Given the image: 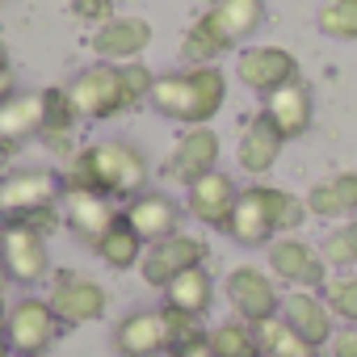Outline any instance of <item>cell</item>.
<instances>
[{"instance_id": "cell-1", "label": "cell", "mask_w": 357, "mask_h": 357, "mask_svg": "<svg viewBox=\"0 0 357 357\" xmlns=\"http://www.w3.org/2000/svg\"><path fill=\"white\" fill-rule=\"evenodd\" d=\"M63 190L105 194V198H135L147 190V155L130 139H101L72 155L63 172Z\"/></svg>"}, {"instance_id": "cell-2", "label": "cell", "mask_w": 357, "mask_h": 357, "mask_svg": "<svg viewBox=\"0 0 357 357\" xmlns=\"http://www.w3.org/2000/svg\"><path fill=\"white\" fill-rule=\"evenodd\" d=\"M227 101V76L219 63H185L172 72H155L151 109L181 122V126H211Z\"/></svg>"}, {"instance_id": "cell-3", "label": "cell", "mask_w": 357, "mask_h": 357, "mask_svg": "<svg viewBox=\"0 0 357 357\" xmlns=\"http://www.w3.org/2000/svg\"><path fill=\"white\" fill-rule=\"evenodd\" d=\"M68 101L76 109V118L84 122H105L118 114H130L126 101V84H122V63H89L72 76L68 84Z\"/></svg>"}, {"instance_id": "cell-4", "label": "cell", "mask_w": 357, "mask_h": 357, "mask_svg": "<svg viewBox=\"0 0 357 357\" xmlns=\"http://www.w3.org/2000/svg\"><path fill=\"white\" fill-rule=\"evenodd\" d=\"M223 294H227V307L236 311V319L244 324H265L282 311V290H278V278L261 265H236L223 282Z\"/></svg>"}, {"instance_id": "cell-5", "label": "cell", "mask_w": 357, "mask_h": 357, "mask_svg": "<svg viewBox=\"0 0 357 357\" xmlns=\"http://www.w3.org/2000/svg\"><path fill=\"white\" fill-rule=\"evenodd\" d=\"M63 202V172L13 168L0 181V219H22L30 211H51Z\"/></svg>"}, {"instance_id": "cell-6", "label": "cell", "mask_w": 357, "mask_h": 357, "mask_svg": "<svg viewBox=\"0 0 357 357\" xmlns=\"http://www.w3.org/2000/svg\"><path fill=\"white\" fill-rule=\"evenodd\" d=\"M265 269L286 290H324L328 282V261L319 257V248H311L298 236H278L265 248Z\"/></svg>"}, {"instance_id": "cell-7", "label": "cell", "mask_w": 357, "mask_h": 357, "mask_svg": "<svg viewBox=\"0 0 357 357\" xmlns=\"http://www.w3.org/2000/svg\"><path fill=\"white\" fill-rule=\"evenodd\" d=\"M206 240L194 236V231H172L155 244H147L143 261H139V278L151 286V290H164L172 278H181L185 269L194 265H206Z\"/></svg>"}, {"instance_id": "cell-8", "label": "cell", "mask_w": 357, "mask_h": 357, "mask_svg": "<svg viewBox=\"0 0 357 357\" xmlns=\"http://www.w3.org/2000/svg\"><path fill=\"white\" fill-rule=\"evenodd\" d=\"M0 261H5V278L17 286H38L51 273V252L47 236L22 227V223H0Z\"/></svg>"}, {"instance_id": "cell-9", "label": "cell", "mask_w": 357, "mask_h": 357, "mask_svg": "<svg viewBox=\"0 0 357 357\" xmlns=\"http://www.w3.org/2000/svg\"><path fill=\"white\" fill-rule=\"evenodd\" d=\"M236 80L252 93L269 97L273 89L303 80V68H298V55L286 47H240L236 51Z\"/></svg>"}, {"instance_id": "cell-10", "label": "cell", "mask_w": 357, "mask_h": 357, "mask_svg": "<svg viewBox=\"0 0 357 357\" xmlns=\"http://www.w3.org/2000/svg\"><path fill=\"white\" fill-rule=\"evenodd\" d=\"M5 336H9L17 357H43L59 336V315L51 311L47 298H34V294L17 298L9 307V319H5Z\"/></svg>"}, {"instance_id": "cell-11", "label": "cell", "mask_w": 357, "mask_h": 357, "mask_svg": "<svg viewBox=\"0 0 357 357\" xmlns=\"http://www.w3.org/2000/svg\"><path fill=\"white\" fill-rule=\"evenodd\" d=\"M51 311L59 315V324H97L109 307V294L101 282L80 278V273H55L51 278Z\"/></svg>"}, {"instance_id": "cell-12", "label": "cell", "mask_w": 357, "mask_h": 357, "mask_svg": "<svg viewBox=\"0 0 357 357\" xmlns=\"http://www.w3.org/2000/svg\"><path fill=\"white\" fill-rule=\"evenodd\" d=\"M219 151H223V143H219V130L215 126H185L181 135H176L164 168H168L172 181L194 185L198 176H206V172L219 168Z\"/></svg>"}, {"instance_id": "cell-13", "label": "cell", "mask_w": 357, "mask_h": 357, "mask_svg": "<svg viewBox=\"0 0 357 357\" xmlns=\"http://www.w3.org/2000/svg\"><path fill=\"white\" fill-rule=\"evenodd\" d=\"M151 43H155L151 22L130 17V13H114L109 22H101V26L93 30V43H89V47L97 51L101 63H135Z\"/></svg>"}, {"instance_id": "cell-14", "label": "cell", "mask_w": 357, "mask_h": 357, "mask_svg": "<svg viewBox=\"0 0 357 357\" xmlns=\"http://www.w3.org/2000/svg\"><path fill=\"white\" fill-rule=\"evenodd\" d=\"M236 198H240V185L223 168L198 176L194 185H185V211L202 223V227H215V231H227L231 223V211H236Z\"/></svg>"}, {"instance_id": "cell-15", "label": "cell", "mask_w": 357, "mask_h": 357, "mask_svg": "<svg viewBox=\"0 0 357 357\" xmlns=\"http://www.w3.org/2000/svg\"><path fill=\"white\" fill-rule=\"evenodd\" d=\"M227 236H231L240 248H269V244L278 240V223H273L269 190H265V185L240 190L236 211H231V223H227Z\"/></svg>"}, {"instance_id": "cell-16", "label": "cell", "mask_w": 357, "mask_h": 357, "mask_svg": "<svg viewBox=\"0 0 357 357\" xmlns=\"http://www.w3.org/2000/svg\"><path fill=\"white\" fill-rule=\"evenodd\" d=\"M278 315H282L307 344H315V349L332 344V336H336V315L328 311V303H324L319 290H286Z\"/></svg>"}, {"instance_id": "cell-17", "label": "cell", "mask_w": 357, "mask_h": 357, "mask_svg": "<svg viewBox=\"0 0 357 357\" xmlns=\"http://www.w3.org/2000/svg\"><path fill=\"white\" fill-rule=\"evenodd\" d=\"M261 114L278 126V135L290 143V139H303L315 122V101H311V89L303 80L294 84H282L273 89L269 97H261Z\"/></svg>"}, {"instance_id": "cell-18", "label": "cell", "mask_w": 357, "mask_h": 357, "mask_svg": "<svg viewBox=\"0 0 357 357\" xmlns=\"http://www.w3.org/2000/svg\"><path fill=\"white\" fill-rule=\"evenodd\" d=\"M122 219H126L147 244H155V240H164V236H172V231H181V206H176L168 194H160V190H143V194L126 198Z\"/></svg>"}, {"instance_id": "cell-19", "label": "cell", "mask_w": 357, "mask_h": 357, "mask_svg": "<svg viewBox=\"0 0 357 357\" xmlns=\"http://www.w3.org/2000/svg\"><path fill=\"white\" fill-rule=\"evenodd\" d=\"M282 147H286V139L278 135V126H273L265 114H257V118H248V122L240 126L236 164H240V172H248V176H265V172H273V164L282 160Z\"/></svg>"}, {"instance_id": "cell-20", "label": "cell", "mask_w": 357, "mask_h": 357, "mask_svg": "<svg viewBox=\"0 0 357 357\" xmlns=\"http://www.w3.org/2000/svg\"><path fill=\"white\" fill-rule=\"evenodd\" d=\"M59 211H63V227L72 236H80L84 244H97L105 236V227L122 215L114 206V198H105V194H80V190H63Z\"/></svg>"}, {"instance_id": "cell-21", "label": "cell", "mask_w": 357, "mask_h": 357, "mask_svg": "<svg viewBox=\"0 0 357 357\" xmlns=\"http://www.w3.org/2000/svg\"><path fill=\"white\" fill-rule=\"evenodd\" d=\"M114 353L118 357H168L164 315L160 311H130L114 324Z\"/></svg>"}, {"instance_id": "cell-22", "label": "cell", "mask_w": 357, "mask_h": 357, "mask_svg": "<svg viewBox=\"0 0 357 357\" xmlns=\"http://www.w3.org/2000/svg\"><path fill=\"white\" fill-rule=\"evenodd\" d=\"M307 211L315 219H332V223L357 219V168H344V172H332L324 181H315L307 194Z\"/></svg>"}, {"instance_id": "cell-23", "label": "cell", "mask_w": 357, "mask_h": 357, "mask_svg": "<svg viewBox=\"0 0 357 357\" xmlns=\"http://www.w3.org/2000/svg\"><path fill=\"white\" fill-rule=\"evenodd\" d=\"M30 135H43V93H13L0 101V143H26Z\"/></svg>"}, {"instance_id": "cell-24", "label": "cell", "mask_w": 357, "mask_h": 357, "mask_svg": "<svg viewBox=\"0 0 357 357\" xmlns=\"http://www.w3.org/2000/svg\"><path fill=\"white\" fill-rule=\"evenodd\" d=\"M227 51H236V43H231V34L219 26V17L206 9L190 30H185V38H181V59L185 63H219Z\"/></svg>"}, {"instance_id": "cell-25", "label": "cell", "mask_w": 357, "mask_h": 357, "mask_svg": "<svg viewBox=\"0 0 357 357\" xmlns=\"http://www.w3.org/2000/svg\"><path fill=\"white\" fill-rule=\"evenodd\" d=\"M93 252H97V261L101 265H109V269H139V261H143V252H147V240L118 215L109 227H105V236L93 244Z\"/></svg>"}, {"instance_id": "cell-26", "label": "cell", "mask_w": 357, "mask_h": 357, "mask_svg": "<svg viewBox=\"0 0 357 357\" xmlns=\"http://www.w3.org/2000/svg\"><path fill=\"white\" fill-rule=\"evenodd\" d=\"M164 303L202 319V315L211 311V303H215V278H211V269H206V265H194V269H185L181 278H172V282L164 286Z\"/></svg>"}, {"instance_id": "cell-27", "label": "cell", "mask_w": 357, "mask_h": 357, "mask_svg": "<svg viewBox=\"0 0 357 357\" xmlns=\"http://www.w3.org/2000/svg\"><path fill=\"white\" fill-rule=\"evenodd\" d=\"M211 13L219 17V26L231 34V43H248L261 26H265V0H215Z\"/></svg>"}, {"instance_id": "cell-28", "label": "cell", "mask_w": 357, "mask_h": 357, "mask_svg": "<svg viewBox=\"0 0 357 357\" xmlns=\"http://www.w3.org/2000/svg\"><path fill=\"white\" fill-rule=\"evenodd\" d=\"M206 349H211V357H261L257 328L236 319V315L215 324V328H206Z\"/></svg>"}, {"instance_id": "cell-29", "label": "cell", "mask_w": 357, "mask_h": 357, "mask_svg": "<svg viewBox=\"0 0 357 357\" xmlns=\"http://www.w3.org/2000/svg\"><path fill=\"white\" fill-rule=\"evenodd\" d=\"M257 344H261V357H319V349L307 344L282 315L257 324Z\"/></svg>"}, {"instance_id": "cell-30", "label": "cell", "mask_w": 357, "mask_h": 357, "mask_svg": "<svg viewBox=\"0 0 357 357\" xmlns=\"http://www.w3.org/2000/svg\"><path fill=\"white\" fill-rule=\"evenodd\" d=\"M160 315H164V336H168V357L172 353H185V349H198V344H206V328H202V319L198 315H190V311H176V307H160Z\"/></svg>"}, {"instance_id": "cell-31", "label": "cell", "mask_w": 357, "mask_h": 357, "mask_svg": "<svg viewBox=\"0 0 357 357\" xmlns=\"http://www.w3.org/2000/svg\"><path fill=\"white\" fill-rule=\"evenodd\" d=\"M319 257L328 261V269L353 273V269H357V219L336 223V227L319 240Z\"/></svg>"}, {"instance_id": "cell-32", "label": "cell", "mask_w": 357, "mask_h": 357, "mask_svg": "<svg viewBox=\"0 0 357 357\" xmlns=\"http://www.w3.org/2000/svg\"><path fill=\"white\" fill-rule=\"evenodd\" d=\"M315 26L332 43H357V0H324Z\"/></svg>"}, {"instance_id": "cell-33", "label": "cell", "mask_w": 357, "mask_h": 357, "mask_svg": "<svg viewBox=\"0 0 357 357\" xmlns=\"http://www.w3.org/2000/svg\"><path fill=\"white\" fill-rule=\"evenodd\" d=\"M324 303L328 311L344 324V328H357V273H336L324 282Z\"/></svg>"}, {"instance_id": "cell-34", "label": "cell", "mask_w": 357, "mask_h": 357, "mask_svg": "<svg viewBox=\"0 0 357 357\" xmlns=\"http://www.w3.org/2000/svg\"><path fill=\"white\" fill-rule=\"evenodd\" d=\"M269 190V211H273V223H278V236H298V227L307 223V198L290 194V190H278V185H265Z\"/></svg>"}, {"instance_id": "cell-35", "label": "cell", "mask_w": 357, "mask_h": 357, "mask_svg": "<svg viewBox=\"0 0 357 357\" xmlns=\"http://www.w3.org/2000/svg\"><path fill=\"white\" fill-rule=\"evenodd\" d=\"M76 122L80 118H76V109L68 101V89H43V135L63 139Z\"/></svg>"}, {"instance_id": "cell-36", "label": "cell", "mask_w": 357, "mask_h": 357, "mask_svg": "<svg viewBox=\"0 0 357 357\" xmlns=\"http://www.w3.org/2000/svg\"><path fill=\"white\" fill-rule=\"evenodd\" d=\"M122 84H126V101H130V109H139V105L151 101V84H155V76H151V68H143V63L135 59V63H122Z\"/></svg>"}, {"instance_id": "cell-37", "label": "cell", "mask_w": 357, "mask_h": 357, "mask_svg": "<svg viewBox=\"0 0 357 357\" xmlns=\"http://www.w3.org/2000/svg\"><path fill=\"white\" fill-rule=\"evenodd\" d=\"M72 13L84 17V22H109L114 17V0H72Z\"/></svg>"}, {"instance_id": "cell-38", "label": "cell", "mask_w": 357, "mask_h": 357, "mask_svg": "<svg viewBox=\"0 0 357 357\" xmlns=\"http://www.w3.org/2000/svg\"><path fill=\"white\" fill-rule=\"evenodd\" d=\"M328 349H332V357H357V328H336Z\"/></svg>"}, {"instance_id": "cell-39", "label": "cell", "mask_w": 357, "mask_h": 357, "mask_svg": "<svg viewBox=\"0 0 357 357\" xmlns=\"http://www.w3.org/2000/svg\"><path fill=\"white\" fill-rule=\"evenodd\" d=\"M17 93V76H13V68H0V101H9Z\"/></svg>"}, {"instance_id": "cell-40", "label": "cell", "mask_w": 357, "mask_h": 357, "mask_svg": "<svg viewBox=\"0 0 357 357\" xmlns=\"http://www.w3.org/2000/svg\"><path fill=\"white\" fill-rule=\"evenodd\" d=\"M172 357H211V349H206V344H198V349H185V353H172Z\"/></svg>"}, {"instance_id": "cell-41", "label": "cell", "mask_w": 357, "mask_h": 357, "mask_svg": "<svg viewBox=\"0 0 357 357\" xmlns=\"http://www.w3.org/2000/svg\"><path fill=\"white\" fill-rule=\"evenodd\" d=\"M0 357H13V344H9V336L0 332Z\"/></svg>"}, {"instance_id": "cell-42", "label": "cell", "mask_w": 357, "mask_h": 357, "mask_svg": "<svg viewBox=\"0 0 357 357\" xmlns=\"http://www.w3.org/2000/svg\"><path fill=\"white\" fill-rule=\"evenodd\" d=\"M0 68H13V63H9V47H5V38H0Z\"/></svg>"}, {"instance_id": "cell-43", "label": "cell", "mask_w": 357, "mask_h": 357, "mask_svg": "<svg viewBox=\"0 0 357 357\" xmlns=\"http://www.w3.org/2000/svg\"><path fill=\"white\" fill-rule=\"evenodd\" d=\"M5 319H9V307H5V303H0V332H5Z\"/></svg>"}, {"instance_id": "cell-44", "label": "cell", "mask_w": 357, "mask_h": 357, "mask_svg": "<svg viewBox=\"0 0 357 357\" xmlns=\"http://www.w3.org/2000/svg\"><path fill=\"white\" fill-rule=\"evenodd\" d=\"M0 282H5V261H0Z\"/></svg>"}]
</instances>
